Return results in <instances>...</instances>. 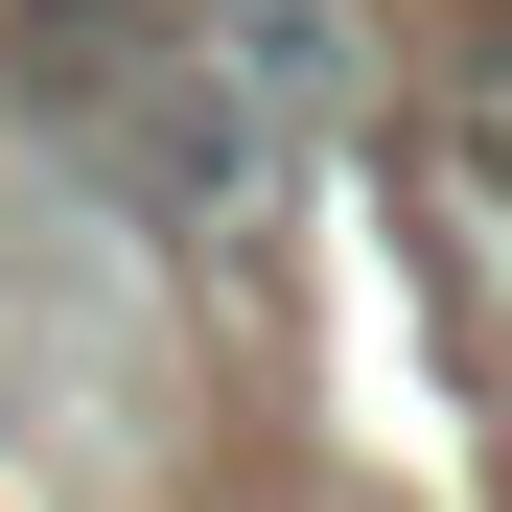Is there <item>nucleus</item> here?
Masks as SVG:
<instances>
[{"mask_svg":"<svg viewBox=\"0 0 512 512\" xmlns=\"http://www.w3.org/2000/svg\"><path fill=\"white\" fill-rule=\"evenodd\" d=\"M489 70H512V47H489Z\"/></svg>","mask_w":512,"mask_h":512,"instance_id":"nucleus-2","label":"nucleus"},{"mask_svg":"<svg viewBox=\"0 0 512 512\" xmlns=\"http://www.w3.org/2000/svg\"><path fill=\"white\" fill-rule=\"evenodd\" d=\"M47 24H140V0H47Z\"/></svg>","mask_w":512,"mask_h":512,"instance_id":"nucleus-1","label":"nucleus"}]
</instances>
